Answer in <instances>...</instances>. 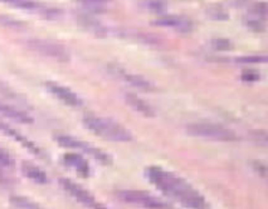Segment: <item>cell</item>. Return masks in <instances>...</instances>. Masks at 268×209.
<instances>
[{
	"instance_id": "d4e9b609",
	"label": "cell",
	"mask_w": 268,
	"mask_h": 209,
	"mask_svg": "<svg viewBox=\"0 0 268 209\" xmlns=\"http://www.w3.org/2000/svg\"><path fill=\"white\" fill-rule=\"evenodd\" d=\"M248 26L254 32H262L263 30V25L258 20H249L247 23Z\"/></svg>"
},
{
	"instance_id": "5bb4252c",
	"label": "cell",
	"mask_w": 268,
	"mask_h": 209,
	"mask_svg": "<svg viewBox=\"0 0 268 209\" xmlns=\"http://www.w3.org/2000/svg\"><path fill=\"white\" fill-rule=\"evenodd\" d=\"M125 99L126 103L137 112L142 114L145 117H155V111L152 110V108L146 102L144 101L143 99H140L133 93L127 94Z\"/></svg>"
},
{
	"instance_id": "44dd1931",
	"label": "cell",
	"mask_w": 268,
	"mask_h": 209,
	"mask_svg": "<svg viewBox=\"0 0 268 209\" xmlns=\"http://www.w3.org/2000/svg\"><path fill=\"white\" fill-rule=\"evenodd\" d=\"M235 62L239 64H260L266 63L267 58L266 56H245L235 59Z\"/></svg>"
},
{
	"instance_id": "2e32d148",
	"label": "cell",
	"mask_w": 268,
	"mask_h": 209,
	"mask_svg": "<svg viewBox=\"0 0 268 209\" xmlns=\"http://www.w3.org/2000/svg\"><path fill=\"white\" fill-rule=\"evenodd\" d=\"M10 203L14 207L23 209H37L40 208V206L27 197L22 196H11L9 199Z\"/></svg>"
},
{
	"instance_id": "9a60e30c",
	"label": "cell",
	"mask_w": 268,
	"mask_h": 209,
	"mask_svg": "<svg viewBox=\"0 0 268 209\" xmlns=\"http://www.w3.org/2000/svg\"><path fill=\"white\" fill-rule=\"evenodd\" d=\"M78 21L80 26L82 27L84 29L94 32L98 36H105L106 32L105 28L93 18L86 15H79L78 17Z\"/></svg>"
},
{
	"instance_id": "d6986e66",
	"label": "cell",
	"mask_w": 268,
	"mask_h": 209,
	"mask_svg": "<svg viewBox=\"0 0 268 209\" xmlns=\"http://www.w3.org/2000/svg\"><path fill=\"white\" fill-rule=\"evenodd\" d=\"M212 47L216 50L219 51H229L232 49V45L231 41L228 40L226 38H215L211 42Z\"/></svg>"
},
{
	"instance_id": "603a6c76",
	"label": "cell",
	"mask_w": 268,
	"mask_h": 209,
	"mask_svg": "<svg viewBox=\"0 0 268 209\" xmlns=\"http://www.w3.org/2000/svg\"><path fill=\"white\" fill-rule=\"evenodd\" d=\"M0 24L12 28H21L23 26L22 24L20 21H17L14 18L3 16V15H0Z\"/></svg>"
},
{
	"instance_id": "9c48e42d",
	"label": "cell",
	"mask_w": 268,
	"mask_h": 209,
	"mask_svg": "<svg viewBox=\"0 0 268 209\" xmlns=\"http://www.w3.org/2000/svg\"><path fill=\"white\" fill-rule=\"evenodd\" d=\"M65 166L72 168L81 177L88 178L91 174L89 163L78 153H68L63 156Z\"/></svg>"
},
{
	"instance_id": "3957f363",
	"label": "cell",
	"mask_w": 268,
	"mask_h": 209,
	"mask_svg": "<svg viewBox=\"0 0 268 209\" xmlns=\"http://www.w3.org/2000/svg\"><path fill=\"white\" fill-rule=\"evenodd\" d=\"M186 133L195 137L206 138L219 141H235L238 139L233 130L216 124H191L186 127Z\"/></svg>"
},
{
	"instance_id": "484cf974",
	"label": "cell",
	"mask_w": 268,
	"mask_h": 209,
	"mask_svg": "<svg viewBox=\"0 0 268 209\" xmlns=\"http://www.w3.org/2000/svg\"><path fill=\"white\" fill-rule=\"evenodd\" d=\"M252 166H253V169L259 173V176H263V177H266V167L265 165H263L261 162L255 161V162L252 163Z\"/></svg>"
},
{
	"instance_id": "6da1fadb",
	"label": "cell",
	"mask_w": 268,
	"mask_h": 209,
	"mask_svg": "<svg viewBox=\"0 0 268 209\" xmlns=\"http://www.w3.org/2000/svg\"><path fill=\"white\" fill-rule=\"evenodd\" d=\"M145 177L151 184L165 195L175 199L188 208L208 207L205 197L180 176L158 166H149L144 172Z\"/></svg>"
},
{
	"instance_id": "8fae6325",
	"label": "cell",
	"mask_w": 268,
	"mask_h": 209,
	"mask_svg": "<svg viewBox=\"0 0 268 209\" xmlns=\"http://www.w3.org/2000/svg\"><path fill=\"white\" fill-rule=\"evenodd\" d=\"M152 25L158 27H168V28H175L179 32H187L192 28V24L189 20L182 19L177 17L168 16L158 18L156 21H152Z\"/></svg>"
},
{
	"instance_id": "277c9868",
	"label": "cell",
	"mask_w": 268,
	"mask_h": 209,
	"mask_svg": "<svg viewBox=\"0 0 268 209\" xmlns=\"http://www.w3.org/2000/svg\"><path fill=\"white\" fill-rule=\"evenodd\" d=\"M55 139L59 146L65 148L82 150L84 153H86L88 155L91 156L95 160L100 162L101 164L108 166L112 163V158L108 153L102 151L100 149L96 148L95 146H91L86 142L80 140L78 138L67 135H57L55 136Z\"/></svg>"
},
{
	"instance_id": "5b68a950",
	"label": "cell",
	"mask_w": 268,
	"mask_h": 209,
	"mask_svg": "<svg viewBox=\"0 0 268 209\" xmlns=\"http://www.w3.org/2000/svg\"><path fill=\"white\" fill-rule=\"evenodd\" d=\"M26 45L30 49L43 56L56 60L59 62L64 63L70 61L69 53L62 44L44 40L41 38H30L26 41Z\"/></svg>"
},
{
	"instance_id": "ba28073f",
	"label": "cell",
	"mask_w": 268,
	"mask_h": 209,
	"mask_svg": "<svg viewBox=\"0 0 268 209\" xmlns=\"http://www.w3.org/2000/svg\"><path fill=\"white\" fill-rule=\"evenodd\" d=\"M46 88L53 96L68 106L79 107L82 104L81 98L69 88L52 82L46 84Z\"/></svg>"
},
{
	"instance_id": "ffe728a7",
	"label": "cell",
	"mask_w": 268,
	"mask_h": 209,
	"mask_svg": "<svg viewBox=\"0 0 268 209\" xmlns=\"http://www.w3.org/2000/svg\"><path fill=\"white\" fill-rule=\"evenodd\" d=\"M83 5L88 7L91 11H102L106 5L108 0H78Z\"/></svg>"
},
{
	"instance_id": "e0dca14e",
	"label": "cell",
	"mask_w": 268,
	"mask_h": 209,
	"mask_svg": "<svg viewBox=\"0 0 268 209\" xmlns=\"http://www.w3.org/2000/svg\"><path fill=\"white\" fill-rule=\"evenodd\" d=\"M124 79L128 83L131 84L132 86L138 88V89L149 90L152 88L149 81L144 79L142 77L136 75H123Z\"/></svg>"
},
{
	"instance_id": "ac0fdd59",
	"label": "cell",
	"mask_w": 268,
	"mask_h": 209,
	"mask_svg": "<svg viewBox=\"0 0 268 209\" xmlns=\"http://www.w3.org/2000/svg\"><path fill=\"white\" fill-rule=\"evenodd\" d=\"M0 2L26 11H34L38 8V4L33 0H0Z\"/></svg>"
},
{
	"instance_id": "7c38bea8",
	"label": "cell",
	"mask_w": 268,
	"mask_h": 209,
	"mask_svg": "<svg viewBox=\"0 0 268 209\" xmlns=\"http://www.w3.org/2000/svg\"><path fill=\"white\" fill-rule=\"evenodd\" d=\"M21 172L28 180H32L38 184H45L48 183V178L45 172L30 162H23L21 165Z\"/></svg>"
},
{
	"instance_id": "cb8c5ba5",
	"label": "cell",
	"mask_w": 268,
	"mask_h": 209,
	"mask_svg": "<svg viewBox=\"0 0 268 209\" xmlns=\"http://www.w3.org/2000/svg\"><path fill=\"white\" fill-rule=\"evenodd\" d=\"M241 79L245 82H257L260 79L259 75L253 71H247L244 72L241 77Z\"/></svg>"
},
{
	"instance_id": "4316f807",
	"label": "cell",
	"mask_w": 268,
	"mask_h": 209,
	"mask_svg": "<svg viewBox=\"0 0 268 209\" xmlns=\"http://www.w3.org/2000/svg\"><path fill=\"white\" fill-rule=\"evenodd\" d=\"M253 12L257 14V15H259V16L263 17V15H266V12H267L266 4H264V3L256 4L254 7V9H253Z\"/></svg>"
},
{
	"instance_id": "30bf717a",
	"label": "cell",
	"mask_w": 268,
	"mask_h": 209,
	"mask_svg": "<svg viewBox=\"0 0 268 209\" xmlns=\"http://www.w3.org/2000/svg\"><path fill=\"white\" fill-rule=\"evenodd\" d=\"M0 131L4 134L7 135V136H10V137L14 139L15 141L21 143V145H22L28 151L34 153L35 155H41V149L33 142L30 141L29 139H27L25 136L18 133V131L13 129L7 124L0 122Z\"/></svg>"
},
{
	"instance_id": "8992f818",
	"label": "cell",
	"mask_w": 268,
	"mask_h": 209,
	"mask_svg": "<svg viewBox=\"0 0 268 209\" xmlns=\"http://www.w3.org/2000/svg\"><path fill=\"white\" fill-rule=\"evenodd\" d=\"M58 183H59L60 187L81 204L88 207H92V208H104L105 207L97 201L95 197L88 190L81 187V185L75 183L70 179L64 177L59 178Z\"/></svg>"
},
{
	"instance_id": "7402d4cb",
	"label": "cell",
	"mask_w": 268,
	"mask_h": 209,
	"mask_svg": "<svg viewBox=\"0 0 268 209\" xmlns=\"http://www.w3.org/2000/svg\"><path fill=\"white\" fill-rule=\"evenodd\" d=\"M14 161L9 152L0 146V167L10 168L14 166Z\"/></svg>"
},
{
	"instance_id": "83f0119b",
	"label": "cell",
	"mask_w": 268,
	"mask_h": 209,
	"mask_svg": "<svg viewBox=\"0 0 268 209\" xmlns=\"http://www.w3.org/2000/svg\"><path fill=\"white\" fill-rule=\"evenodd\" d=\"M212 17L213 18H215L216 20H226V18H228L227 15H226V13L223 12V11H219V9H216L215 11H212Z\"/></svg>"
},
{
	"instance_id": "4fadbf2b",
	"label": "cell",
	"mask_w": 268,
	"mask_h": 209,
	"mask_svg": "<svg viewBox=\"0 0 268 209\" xmlns=\"http://www.w3.org/2000/svg\"><path fill=\"white\" fill-rule=\"evenodd\" d=\"M0 114L19 123L30 125L34 122L33 118L31 117L28 114L17 110L16 108H12L3 103H0Z\"/></svg>"
},
{
	"instance_id": "52a82bcc",
	"label": "cell",
	"mask_w": 268,
	"mask_h": 209,
	"mask_svg": "<svg viewBox=\"0 0 268 209\" xmlns=\"http://www.w3.org/2000/svg\"><path fill=\"white\" fill-rule=\"evenodd\" d=\"M118 197L125 202L138 204L149 208H168L170 205L160 199L150 195L149 193L139 190H121Z\"/></svg>"
},
{
	"instance_id": "7a4b0ae2",
	"label": "cell",
	"mask_w": 268,
	"mask_h": 209,
	"mask_svg": "<svg viewBox=\"0 0 268 209\" xmlns=\"http://www.w3.org/2000/svg\"><path fill=\"white\" fill-rule=\"evenodd\" d=\"M83 123L91 133L110 141L130 142L133 139L128 129L112 119L87 115L83 119Z\"/></svg>"
}]
</instances>
